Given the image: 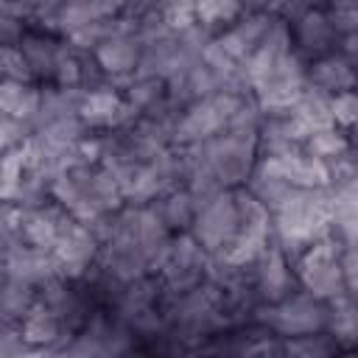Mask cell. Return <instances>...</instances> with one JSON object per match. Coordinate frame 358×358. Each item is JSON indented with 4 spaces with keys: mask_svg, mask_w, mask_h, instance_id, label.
I'll return each mask as SVG.
<instances>
[{
    "mask_svg": "<svg viewBox=\"0 0 358 358\" xmlns=\"http://www.w3.org/2000/svg\"><path fill=\"white\" fill-rule=\"evenodd\" d=\"M50 199L76 221L92 224L98 215L123 204L112 171L101 162H84L50 179Z\"/></svg>",
    "mask_w": 358,
    "mask_h": 358,
    "instance_id": "cell-1",
    "label": "cell"
},
{
    "mask_svg": "<svg viewBox=\"0 0 358 358\" xmlns=\"http://www.w3.org/2000/svg\"><path fill=\"white\" fill-rule=\"evenodd\" d=\"M182 151L190 168H204L218 179L221 187H241L257 162V143L229 131H221Z\"/></svg>",
    "mask_w": 358,
    "mask_h": 358,
    "instance_id": "cell-2",
    "label": "cell"
},
{
    "mask_svg": "<svg viewBox=\"0 0 358 358\" xmlns=\"http://www.w3.org/2000/svg\"><path fill=\"white\" fill-rule=\"evenodd\" d=\"M327 319H330V302L313 296L299 285L274 302L257 305L252 313V322L263 324L280 338L327 330Z\"/></svg>",
    "mask_w": 358,
    "mask_h": 358,
    "instance_id": "cell-3",
    "label": "cell"
},
{
    "mask_svg": "<svg viewBox=\"0 0 358 358\" xmlns=\"http://www.w3.org/2000/svg\"><path fill=\"white\" fill-rule=\"evenodd\" d=\"M338 252H341V243L336 238H330L327 232L319 235L316 241H310L291 263L296 285L310 291L319 299H327V302L341 294H350L344 288V277L338 268Z\"/></svg>",
    "mask_w": 358,
    "mask_h": 358,
    "instance_id": "cell-4",
    "label": "cell"
},
{
    "mask_svg": "<svg viewBox=\"0 0 358 358\" xmlns=\"http://www.w3.org/2000/svg\"><path fill=\"white\" fill-rule=\"evenodd\" d=\"M235 103H238V95L215 92V95L199 98L190 106H185L182 112H176L173 131H171L173 145L176 148H187V145H196L201 140H210V137L221 134L227 129V120H229Z\"/></svg>",
    "mask_w": 358,
    "mask_h": 358,
    "instance_id": "cell-5",
    "label": "cell"
},
{
    "mask_svg": "<svg viewBox=\"0 0 358 358\" xmlns=\"http://www.w3.org/2000/svg\"><path fill=\"white\" fill-rule=\"evenodd\" d=\"M207 260H210L207 249L190 232H173L154 274L162 282L165 294H179V291H187L204 282Z\"/></svg>",
    "mask_w": 358,
    "mask_h": 358,
    "instance_id": "cell-6",
    "label": "cell"
},
{
    "mask_svg": "<svg viewBox=\"0 0 358 358\" xmlns=\"http://www.w3.org/2000/svg\"><path fill=\"white\" fill-rule=\"evenodd\" d=\"M305 76H308V62L294 50H288L277 62H271L266 70L252 76L249 81L252 95L263 109H288L302 92Z\"/></svg>",
    "mask_w": 358,
    "mask_h": 358,
    "instance_id": "cell-7",
    "label": "cell"
},
{
    "mask_svg": "<svg viewBox=\"0 0 358 358\" xmlns=\"http://www.w3.org/2000/svg\"><path fill=\"white\" fill-rule=\"evenodd\" d=\"M187 232L207 249V255L224 252L238 235V207H235L232 187H227V190L215 193L213 199H207L196 210L193 224H190Z\"/></svg>",
    "mask_w": 358,
    "mask_h": 358,
    "instance_id": "cell-8",
    "label": "cell"
},
{
    "mask_svg": "<svg viewBox=\"0 0 358 358\" xmlns=\"http://www.w3.org/2000/svg\"><path fill=\"white\" fill-rule=\"evenodd\" d=\"M50 252H53V263H56V277L84 280L101 257V241L90 224H81L70 215Z\"/></svg>",
    "mask_w": 358,
    "mask_h": 358,
    "instance_id": "cell-9",
    "label": "cell"
},
{
    "mask_svg": "<svg viewBox=\"0 0 358 358\" xmlns=\"http://www.w3.org/2000/svg\"><path fill=\"white\" fill-rule=\"evenodd\" d=\"M92 59L101 64V70L109 76V84L117 90V84L137 70L140 62V39L134 36V17L129 11L117 14L112 34L92 50Z\"/></svg>",
    "mask_w": 358,
    "mask_h": 358,
    "instance_id": "cell-10",
    "label": "cell"
},
{
    "mask_svg": "<svg viewBox=\"0 0 358 358\" xmlns=\"http://www.w3.org/2000/svg\"><path fill=\"white\" fill-rule=\"evenodd\" d=\"M36 302H42L64 327V333H76L92 310H98L87 294V288L78 280H64L53 277L45 285L36 288Z\"/></svg>",
    "mask_w": 358,
    "mask_h": 358,
    "instance_id": "cell-11",
    "label": "cell"
},
{
    "mask_svg": "<svg viewBox=\"0 0 358 358\" xmlns=\"http://www.w3.org/2000/svg\"><path fill=\"white\" fill-rule=\"evenodd\" d=\"M17 48L25 59V67H28L31 78L39 81V84H50L56 78L62 62L73 53V45L64 36L42 31V28H31V25L20 36Z\"/></svg>",
    "mask_w": 358,
    "mask_h": 358,
    "instance_id": "cell-12",
    "label": "cell"
},
{
    "mask_svg": "<svg viewBox=\"0 0 358 358\" xmlns=\"http://www.w3.org/2000/svg\"><path fill=\"white\" fill-rule=\"evenodd\" d=\"M288 34H291V50L296 56H302L305 62H313L324 53H333L336 50V42H338V34L324 11L322 3L305 8L302 14L291 17L288 20Z\"/></svg>",
    "mask_w": 358,
    "mask_h": 358,
    "instance_id": "cell-13",
    "label": "cell"
},
{
    "mask_svg": "<svg viewBox=\"0 0 358 358\" xmlns=\"http://www.w3.org/2000/svg\"><path fill=\"white\" fill-rule=\"evenodd\" d=\"M246 280H249V288L255 291L260 305L274 302V299H280L296 288L291 260L282 252H277L271 243H266V249L255 260L246 263Z\"/></svg>",
    "mask_w": 358,
    "mask_h": 358,
    "instance_id": "cell-14",
    "label": "cell"
},
{
    "mask_svg": "<svg viewBox=\"0 0 358 358\" xmlns=\"http://www.w3.org/2000/svg\"><path fill=\"white\" fill-rule=\"evenodd\" d=\"M78 117L90 131H109V129L126 126L137 115L123 101V95L112 84H106V87L84 90V98H81V106H78Z\"/></svg>",
    "mask_w": 358,
    "mask_h": 358,
    "instance_id": "cell-15",
    "label": "cell"
},
{
    "mask_svg": "<svg viewBox=\"0 0 358 358\" xmlns=\"http://www.w3.org/2000/svg\"><path fill=\"white\" fill-rule=\"evenodd\" d=\"M67 218L70 215L53 199H48L45 204L20 210V241L31 243V246H39V249H53L64 224H67Z\"/></svg>",
    "mask_w": 358,
    "mask_h": 358,
    "instance_id": "cell-16",
    "label": "cell"
},
{
    "mask_svg": "<svg viewBox=\"0 0 358 358\" xmlns=\"http://www.w3.org/2000/svg\"><path fill=\"white\" fill-rule=\"evenodd\" d=\"M305 84L319 90V92H324V95L355 90V59H347L338 50L324 53V56L308 62Z\"/></svg>",
    "mask_w": 358,
    "mask_h": 358,
    "instance_id": "cell-17",
    "label": "cell"
},
{
    "mask_svg": "<svg viewBox=\"0 0 358 358\" xmlns=\"http://www.w3.org/2000/svg\"><path fill=\"white\" fill-rule=\"evenodd\" d=\"M3 271L31 282V285H45L48 280L56 277V263H53V252L50 249H39L31 243H17L6 257H3Z\"/></svg>",
    "mask_w": 358,
    "mask_h": 358,
    "instance_id": "cell-18",
    "label": "cell"
},
{
    "mask_svg": "<svg viewBox=\"0 0 358 358\" xmlns=\"http://www.w3.org/2000/svg\"><path fill=\"white\" fill-rule=\"evenodd\" d=\"M98 266L106 268L109 274H115L117 280H137L143 274H151V263L143 255V249L134 241L126 238H112L106 243H101V257Z\"/></svg>",
    "mask_w": 358,
    "mask_h": 358,
    "instance_id": "cell-19",
    "label": "cell"
},
{
    "mask_svg": "<svg viewBox=\"0 0 358 358\" xmlns=\"http://www.w3.org/2000/svg\"><path fill=\"white\" fill-rule=\"evenodd\" d=\"M84 90L81 87H64V84H42L39 90V109L31 120V129L48 126L62 117H76L81 106Z\"/></svg>",
    "mask_w": 358,
    "mask_h": 358,
    "instance_id": "cell-20",
    "label": "cell"
},
{
    "mask_svg": "<svg viewBox=\"0 0 358 358\" xmlns=\"http://www.w3.org/2000/svg\"><path fill=\"white\" fill-rule=\"evenodd\" d=\"M20 333H22V341L28 344L31 352H53V347L62 341L64 336V327L59 324V319L42 305L36 302L22 319H20Z\"/></svg>",
    "mask_w": 358,
    "mask_h": 358,
    "instance_id": "cell-21",
    "label": "cell"
},
{
    "mask_svg": "<svg viewBox=\"0 0 358 358\" xmlns=\"http://www.w3.org/2000/svg\"><path fill=\"white\" fill-rule=\"evenodd\" d=\"M299 151H305L308 157L313 159H322V162H336L341 157H347L350 151H355L352 145V131H344L338 126H322V129H310L302 143H299Z\"/></svg>",
    "mask_w": 358,
    "mask_h": 358,
    "instance_id": "cell-22",
    "label": "cell"
},
{
    "mask_svg": "<svg viewBox=\"0 0 358 358\" xmlns=\"http://www.w3.org/2000/svg\"><path fill=\"white\" fill-rule=\"evenodd\" d=\"M39 81L31 78H0V112L31 123L39 109Z\"/></svg>",
    "mask_w": 358,
    "mask_h": 358,
    "instance_id": "cell-23",
    "label": "cell"
},
{
    "mask_svg": "<svg viewBox=\"0 0 358 358\" xmlns=\"http://www.w3.org/2000/svg\"><path fill=\"white\" fill-rule=\"evenodd\" d=\"M151 207L157 210V215L162 218V224L171 232H187L190 224H193V215H196V201H193V196L185 185L157 196L151 201Z\"/></svg>",
    "mask_w": 358,
    "mask_h": 358,
    "instance_id": "cell-24",
    "label": "cell"
},
{
    "mask_svg": "<svg viewBox=\"0 0 358 358\" xmlns=\"http://www.w3.org/2000/svg\"><path fill=\"white\" fill-rule=\"evenodd\" d=\"M327 333L336 338L341 352H347V350H352L358 344V305H355V294H341V296L330 299Z\"/></svg>",
    "mask_w": 358,
    "mask_h": 358,
    "instance_id": "cell-25",
    "label": "cell"
},
{
    "mask_svg": "<svg viewBox=\"0 0 358 358\" xmlns=\"http://www.w3.org/2000/svg\"><path fill=\"white\" fill-rule=\"evenodd\" d=\"M34 305H36V285L8 271H0V319L20 322Z\"/></svg>",
    "mask_w": 358,
    "mask_h": 358,
    "instance_id": "cell-26",
    "label": "cell"
},
{
    "mask_svg": "<svg viewBox=\"0 0 358 358\" xmlns=\"http://www.w3.org/2000/svg\"><path fill=\"white\" fill-rule=\"evenodd\" d=\"M291 112L294 117L302 123L305 134L310 129H322V126H330L333 123V115H330V95L313 90V87H302V92L296 95V101L291 103Z\"/></svg>",
    "mask_w": 358,
    "mask_h": 358,
    "instance_id": "cell-27",
    "label": "cell"
},
{
    "mask_svg": "<svg viewBox=\"0 0 358 358\" xmlns=\"http://www.w3.org/2000/svg\"><path fill=\"white\" fill-rule=\"evenodd\" d=\"M241 14H243V0H196L193 8V20L204 25L210 34L224 31Z\"/></svg>",
    "mask_w": 358,
    "mask_h": 358,
    "instance_id": "cell-28",
    "label": "cell"
},
{
    "mask_svg": "<svg viewBox=\"0 0 358 358\" xmlns=\"http://www.w3.org/2000/svg\"><path fill=\"white\" fill-rule=\"evenodd\" d=\"M338 352L341 350L327 330L282 338V355H291V358H327V355H338Z\"/></svg>",
    "mask_w": 358,
    "mask_h": 358,
    "instance_id": "cell-29",
    "label": "cell"
},
{
    "mask_svg": "<svg viewBox=\"0 0 358 358\" xmlns=\"http://www.w3.org/2000/svg\"><path fill=\"white\" fill-rule=\"evenodd\" d=\"M322 6H324V11H327L338 36H347V34L358 31V6H355V0H324Z\"/></svg>",
    "mask_w": 358,
    "mask_h": 358,
    "instance_id": "cell-30",
    "label": "cell"
},
{
    "mask_svg": "<svg viewBox=\"0 0 358 358\" xmlns=\"http://www.w3.org/2000/svg\"><path fill=\"white\" fill-rule=\"evenodd\" d=\"M20 243V207L0 199V263Z\"/></svg>",
    "mask_w": 358,
    "mask_h": 358,
    "instance_id": "cell-31",
    "label": "cell"
},
{
    "mask_svg": "<svg viewBox=\"0 0 358 358\" xmlns=\"http://www.w3.org/2000/svg\"><path fill=\"white\" fill-rule=\"evenodd\" d=\"M330 115H333V126H338L344 131H352V126L358 120V98H355V90H344V92L330 95Z\"/></svg>",
    "mask_w": 358,
    "mask_h": 358,
    "instance_id": "cell-32",
    "label": "cell"
},
{
    "mask_svg": "<svg viewBox=\"0 0 358 358\" xmlns=\"http://www.w3.org/2000/svg\"><path fill=\"white\" fill-rule=\"evenodd\" d=\"M31 131H34L31 123L17 120V117L0 112V154H3V151H11V148H17V145H22Z\"/></svg>",
    "mask_w": 358,
    "mask_h": 358,
    "instance_id": "cell-33",
    "label": "cell"
},
{
    "mask_svg": "<svg viewBox=\"0 0 358 358\" xmlns=\"http://www.w3.org/2000/svg\"><path fill=\"white\" fill-rule=\"evenodd\" d=\"M151 8H154L159 17H165L171 25H182V22H190V20H193L196 0H154Z\"/></svg>",
    "mask_w": 358,
    "mask_h": 358,
    "instance_id": "cell-34",
    "label": "cell"
},
{
    "mask_svg": "<svg viewBox=\"0 0 358 358\" xmlns=\"http://www.w3.org/2000/svg\"><path fill=\"white\" fill-rule=\"evenodd\" d=\"M338 268H341V277H344V288L350 294H355V285H358V255H355V243L352 246H341V252H338Z\"/></svg>",
    "mask_w": 358,
    "mask_h": 358,
    "instance_id": "cell-35",
    "label": "cell"
},
{
    "mask_svg": "<svg viewBox=\"0 0 358 358\" xmlns=\"http://www.w3.org/2000/svg\"><path fill=\"white\" fill-rule=\"evenodd\" d=\"M316 3L319 0H266V8L271 14H277V17H282V20H291V17L302 14L305 8L316 6Z\"/></svg>",
    "mask_w": 358,
    "mask_h": 358,
    "instance_id": "cell-36",
    "label": "cell"
},
{
    "mask_svg": "<svg viewBox=\"0 0 358 358\" xmlns=\"http://www.w3.org/2000/svg\"><path fill=\"white\" fill-rule=\"evenodd\" d=\"M87 3H92L103 17H115L126 11V0H87Z\"/></svg>",
    "mask_w": 358,
    "mask_h": 358,
    "instance_id": "cell-37",
    "label": "cell"
},
{
    "mask_svg": "<svg viewBox=\"0 0 358 358\" xmlns=\"http://www.w3.org/2000/svg\"><path fill=\"white\" fill-rule=\"evenodd\" d=\"M0 271H3V263H0Z\"/></svg>",
    "mask_w": 358,
    "mask_h": 358,
    "instance_id": "cell-38",
    "label": "cell"
}]
</instances>
